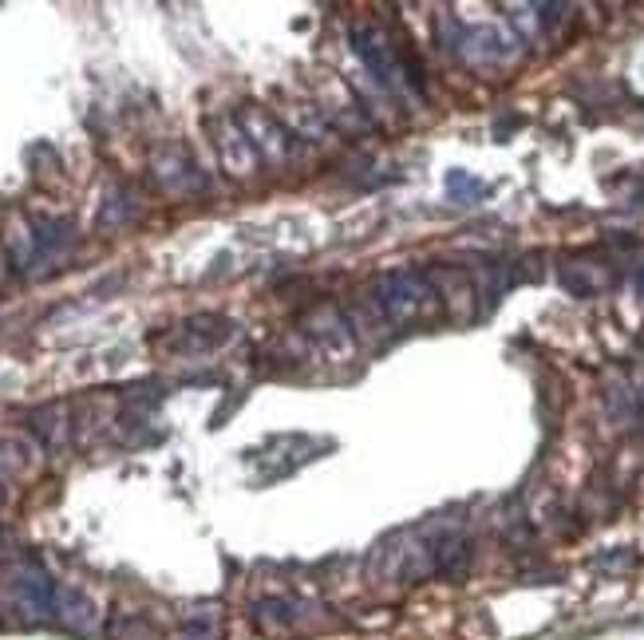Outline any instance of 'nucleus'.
<instances>
[{
  "instance_id": "9b49d317",
  "label": "nucleus",
  "mask_w": 644,
  "mask_h": 640,
  "mask_svg": "<svg viewBox=\"0 0 644 640\" xmlns=\"http://www.w3.org/2000/svg\"><path fill=\"white\" fill-rule=\"evenodd\" d=\"M609 411H613L617 423H633L637 419V400H633V392L625 384H613L609 388Z\"/></svg>"
},
{
  "instance_id": "6e6552de",
  "label": "nucleus",
  "mask_w": 644,
  "mask_h": 640,
  "mask_svg": "<svg viewBox=\"0 0 644 640\" xmlns=\"http://www.w3.org/2000/svg\"><path fill=\"white\" fill-rule=\"evenodd\" d=\"M218 147H222V155H226V166H234L238 174H245L257 155H253V147H249V139L242 135V127H234V131H222V139H218Z\"/></svg>"
},
{
  "instance_id": "7ed1b4c3",
  "label": "nucleus",
  "mask_w": 644,
  "mask_h": 640,
  "mask_svg": "<svg viewBox=\"0 0 644 640\" xmlns=\"http://www.w3.org/2000/svg\"><path fill=\"white\" fill-rule=\"evenodd\" d=\"M56 593H60V585L40 565H20V569L8 573V597L28 617H52L56 613Z\"/></svg>"
},
{
  "instance_id": "423d86ee",
  "label": "nucleus",
  "mask_w": 644,
  "mask_h": 640,
  "mask_svg": "<svg viewBox=\"0 0 644 640\" xmlns=\"http://www.w3.org/2000/svg\"><path fill=\"white\" fill-rule=\"evenodd\" d=\"M218 317H198V320H186L182 328H178V336H174V348H186V352H202V348H214V344H222L230 332H206V328H214Z\"/></svg>"
},
{
  "instance_id": "20e7f679",
  "label": "nucleus",
  "mask_w": 644,
  "mask_h": 640,
  "mask_svg": "<svg viewBox=\"0 0 644 640\" xmlns=\"http://www.w3.org/2000/svg\"><path fill=\"white\" fill-rule=\"evenodd\" d=\"M463 52H467V60H475V64H494V60H506L514 48H510V40L498 32V28H475V32H467L463 36Z\"/></svg>"
},
{
  "instance_id": "f257e3e1",
  "label": "nucleus",
  "mask_w": 644,
  "mask_h": 640,
  "mask_svg": "<svg viewBox=\"0 0 644 640\" xmlns=\"http://www.w3.org/2000/svg\"><path fill=\"white\" fill-rule=\"evenodd\" d=\"M435 297H439L435 285H431L423 273H411V269L380 273V277H376V289H372V301L380 305V313L388 317V324H407V320H415Z\"/></svg>"
},
{
  "instance_id": "f8f14e48",
  "label": "nucleus",
  "mask_w": 644,
  "mask_h": 640,
  "mask_svg": "<svg viewBox=\"0 0 644 640\" xmlns=\"http://www.w3.org/2000/svg\"><path fill=\"white\" fill-rule=\"evenodd\" d=\"M637 289H641V293H644V265H641V269H637Z\"/></svg>"
},
{
  "instance_id": "39448f33",
  "label": "nucleus",
  "mask_w": 644,
  "mask_h": 640,
  "mask_svg": "<svg viewBox=\"0 0 644 640\" xmlns=\"http://www.w3.org/2000/svg\"><path fill=\"white\" fill-rule=\"evenodd\" d=\"M64 629H72V633H91L95 629V609H91V601L76 593V589H60L56 593V613H52Z\"/></svg>"
},
{
  "instance_id": "0eeeda50",
  "label": "nucleus",
  "mask_w": 644,
  "mask_h": 640,
  "mask_svg": "<svg viewBox=\"0 0 644 640\" xmlns=\"http://www.w3.org/2000/svg\"><path fill=\"white\" fill-rule=\"evenodd\" d=\"M562 285L573 293V297H593V293L605 285V277H601L597 269H589L585 261H573V265H565L562 269Z\"/></svg>"
},
{
  "instance_id": "1a4fd4ad",
  "label": "nucleus",
  "mask_w": 644,
  "mask_h": 640,
  "mask_svg": "<svg viewBox=\"0 0 644 640\" xmlns=\"http://www.w3.org/2000/svg\"><path fill=\"white\" fill-rule=\"evenodd\" d=\"M60 415H64V407H44V411L32 415V427L40 431V439H44L48 447H60V443H64V423H60Z\"/></svg>"
},
{
  "instance_id": "f03ea898",
  "label": "nucleus",
  "mask_w": 644,
  "mask_h": 640,
  "mask_svg": "<svg viewBox=\"0 0 644 640\" xmlns=\"http://www.w3.org/2000/svg\"><path fill=\"white\" fill-rule=\"evenodd\" d=\"M352 48H356L360 64L368 68V76L380 83L384 91H400V83L407 80V76H403V68H400V60H396V52H392V44H388L376 28L356 24V28H352Z\"/></svg>"
},
{
  "instance_id": "9d476101",
  "label": "nucleus",
  "mask_w": 644,
  "mask_h": 640,
  "mask_svg": "<svg viewBox=\"0 0 644 640\" xmlns=\"http://www.w3.org/2000/svg\"><path fill=\"white\" fill-rule=\"evenodd\" d=\"M447 194L451 198H467V202H475V198H483L486 186L479 182V178H471L467 170H451L447 174Z\"/></svg>"
}]
</instances>
